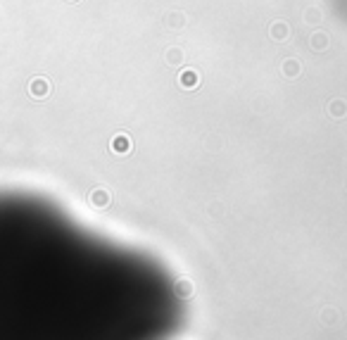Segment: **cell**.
<instances>
[{"label": "cell", "mask_w": 347, "mask_h": 340, "mask_svg": "<svg viewBox=\"0 0 347 340\" xmlns=\"http://www.w3.org/2000/svg\"><path fill=\"white\" fill-rule=\"evenodd\" d=\"M48 90H50V86H48V81L46 79H34L31 83H29V93L34 95V98H46L48 95Z\"/></svg>", "instance_id": "6da1fadb"}, {"label": "cell", "mask_w": 347, "mask_h": 340, "mask_svg": "<svg viewBox=\"0 0 347 340\" xmlns=\"http://www.w3.org/2000/svg\"><path fill=\"white\" fill-rule=\"evenodd\" d=\"M114 150H117V152H126L128 150V138H126V136H119V138H114Z\"/></svg>", "instance_id": "7a4b0ae2"}]
</instances>
